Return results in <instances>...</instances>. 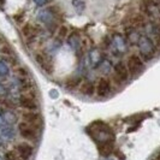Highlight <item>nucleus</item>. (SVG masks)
I'll return each instance as SVG.
<instances>
[{"mask_svg":"<svg viewBox=\"0 0 160 160\" xmlns=\"http://www.w3.org/2000/svg\"><path fill=\"white\" fill-rule=\"evenodd\" d=\"M137 46H138V51H140V56L144 60H151L157 54V46H155L154 41L147 35H142L140 38Z\"/></svg>","mask_w":160,"mask_h":160,"instance_id":"1","label":"nucleus"},{"mask_svg":"<svg viewBox=\"0 0 160 160\" xmlns=\"http://www.w3.org/2000/svg\"><path fill=\"white\" fill-rule=\"evenodd\" d=\"M143 59L137 54H131L127 59V68L129 70V73H131L132 76L138 75L140 72L143 70Z\"/></svg>","mask_w":160,"mask_h":160,"instance_id":"2","label":"nucleus"},{"mask_svg":"<svg viewBox=\"0 0 160 160\" xmlns=\"http://www.w3.org/2000/svg\"><path fill=\"white\" fill-rule=\"evenodd\" d=\"M142 10L146 15L152 17L153 19L160 21V4L157 2L155 0H143Z\"/></svg>","mask_w":160,"mask_h":160,"instance_id":"3","label":"nucleus"},{"mask_svg":"<svg viewBox=\"0 0 160 160\" xmlns=\"http://www.w3.org/2000/svg\"><path fill=\"white\" fill-rule=\"evenodd\" d=\"M129 70L127 68V64L124 63H117L114 65V69H113V80L116 81L117 83H123L129 78Z\"/></svg>","mask_w":160,"mask_h":160,"instance_id":"4","label":"nucleus"},{"mask_svg":"<svg viewBox=\"0 0 160 160\" xmlns=\"http://www.w3.org/2000/svg\"><path fill=\"white\" fill-rule=\"evenodd\" d=\"M18 130H19V134L22 137L27 138V140H35L38 136V130L39 129L34 128L32 125L25 123V122H22L18 125Z\"/></svg>","mask_w":160,"mask_h":160,"instance_id":"5","label":"nucleus"},{"mask_svg":"<svg viewBox=\"0 0 160 160\" xmlns=\"http://www.w3.org/2000/svg\"><path fill=\"white\" fill-rule=\"evenodd\" d=\"M22 117H23V122L32 125L34 128L40 129L41 125H42V118H41V116L39 114V113L34 112V111L24 112Z\"/></svg>","mask_w":160,"mask_h":160,"instance_id":"6","label":"nucleus"},{"mask_svg":"<svg viewBox=\"0 0 160 160\" xmlns=\"http://www.w3.org/2000/svg\"><path fill=\"white\" fill-rule=\"evenodd\" d=\"M111 92V81L106 77H101L96 84V94L99 96H106Z\"/></svg>","mask_w":160,"mask_h":160,"instance_id":"7","label":"nucleus"},{"mask_svg":"<svg viewBox=\"0 0 160 160\" xmlns=\"http://www.w3.org/2000/svg\"><path fill=\"white\" fill-rule=\"evenodd\" d=\"M36 62H38V64L40 65L41 68L47 72V73H52V72H53L52 62H51V59H49L45 53H39V54H36Z\"/></svg>","mask_w":160,"mask_h":160,"instance_id":"8","label":"nucleus"},{"mask_svg":"<svg viewBox=\"0 0 160 160\" xmlns=\"http://www.w3.org/2000/svg\"><path fill=\"white\" fill-rule=\"evenodd\" d=\"M16 151L21 160H28L32 154V147L28 143H21L17 146Z\"/></svg>","mask_w":160,"mask_h":160,"instance_id":"9","label":"nucleus"},{"mask_svg":"<svg viewBox=\"0 0 160 160\" xmlns=\"http://www.w3.org/2000/svg\"><path fill=\"white\" fill-rule=\"evenodd\" d=\"M19 104L23 108L28 110V111H35L38 108V102H36L35 98H30V96L22 95L19 99Z\"/></svg>","mask_w":160,"mask_h":160,"instance_id":"10","label":"nucleus"},{"mask_svg":"<svg viewBox=\"0 0 160 160\" xmlns=\"http://www.w3.org/2000/svg\"><path fill=\"white\" fill-rule=\"evenodd\" d=\"M80 92L83 94V95L90 96V95H93V94L96 92V87L94 86V83H93V82H90V81H84V82H82V83H81Z\"/></svg>","mask_w":160,"mask_h":160,"instance_id":"11","label":"nucleus"},{"mask_svg":"<svg viewBox=\"0 0 160 160\" xmlns=\"http://www.w3.org/2000/svg\"><path fill=\"white\" fill-rule=\"evenodd\" d=\"M127 36H128L130 43L135 45V43H137V42H138L140 38H141L142 35L138 32L137 28H135V27H131V25H130L129 28H127Z\"/></svg>","mask_w":160,"mask_h":160,"instance_id":"12","label":"nucleus"},{"mask_svg":"<svg viewBox=\"0 0 160 160\" xmlns=\"http://www.w3.org/2000/svg\"><path fill=\"white\" fill-rule=\"evenodd\" d=\"M22 34H23V36H25L27 39H30L34 35L38 34V27H35V25H32V23L28 22V23H25L22 27Z\"/></svg>","mask_w":160,"mask_h":160,"instance_id":"13","label":"nucleus"},{"mask_svg":"<svg viewBox=\"0 0 160 160\" xmlns=\"http://www.w3.org/2000/svg\"><path fill=\"white\" fill-rule=\"evenodd\" d=\"M113 151V143L110 142V141H106V142H102V143L99 146V153L104 157H107L110 155Z\"/></svg>","mask_w":160,"mask_h":160,"instance_id":"14","label":"nucleus"},{"mask_svg":"<svg viewBox=\"0 0 160 160\" xmlns=\"http://www.w3.org/2000/svg\"><path fill=\"white\" fill-rule=\"evenodd\" d=\"M80 83H81V80L77 78V77H70V78H68V80L65 81V86H66V88L69 89L76 88Z\"/></svg>","mask_w":160,"mask_h":160,"instance_id":"15","label":"nucleus"},{"mask_svg":"<svg viewBox=\"0 0 160 160\" xmlns=\"http://www.w3.org/2000/svg\"><path fill=\"white\" fill-rule=\"evenodd\" d=\"M68 34H69V29H68L65 25L59 27V29H58V35H59V38L64 39V38H66V36H68Z\"/></svg>","mask_w":160,"mask_h":160,"instance_id":"16","label":"nucleus"},{"mask_svg":"<svg viewBox=\"0 0 160 160\" xmlns=\"http://www.w3.org/2000/svg\"><path fill=\"white\" fill-rule=\"evenodd\" d=\"M5 160H21V158L18 157L17 152L11 151V152L6 153V155H5Z\"/></svg>","mask_w":160,"mask_h":160,"instance_id":"17","label":"nucleus"},{"mask_svg":"<svg viewBox=\"0 0 160 160\" xmlns=\"http://www.w3.org/2000/svg\"><path fill=\"white\" fill-rule=\"evenodd\" d=\"M13 19H15L18 24L23 23V21H24V11H19L18 13L13 15Z\"/></svg>","mask_w":160,"mask_h":160,"instance_id":"18","label":"nucleus"},{"mask_svg":"<svg viewBox=\"0 0 160 160\" xmlns=\"http://www.w3.org/2000/svg\"><path fill=\"white\" fill-rule=\"evenodd\" d=\"M1 53H4V54H12V48L10 47V46H8V45H4L2 47H1Z\"/></svg>","mask_w":160,"mask_h":160,"instance_id":"19","label":"nucleus"},{"mask_svg":"<svg viewBox=\"0 0 160 160\" xmlns=\"http://www.w3.org/2000/svg\"><path fill=\"white\" fill-rule=\"evenodd\" d=\"M18 73L22 75V76H27V75H28V71H27L25 69H23V68H19V69H18Z\"/></svg>","mask_w":160,"mask_h":160,"instance_id":"20","label":"nucleus"},{"mask_svg":"<svg viewBox=\"0 0 160 160\" xmlns=\"http://www.w3.org/2000/svg\"><path fill=\"white\" fill-rule=\"evenodd\" d=\"M5 2V0H0V4H4Z\"/></svg>","mask_w":160,"mask_h":160,"instance_id":"21","label":"nucleus"},{"mask_svg":"<svg viewBox=\"0 0 160 160\" xmlns=\"http://www.w3.org/2000/svg\"><path fill=\"white\" fill-rule=\"evenodd\" d=\"M158 160H160V155H159V157H158Z\"/></svg>","mask_w":160,"mask_h":160,"instance_id":"22","label":"nucleus"}]
</instances>
